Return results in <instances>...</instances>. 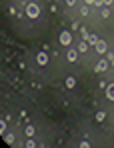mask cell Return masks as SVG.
Wrapping results in <instances>:
<instances>
[{
    "instance_id": "1",
    "label": "cell",
    "mask_w": 114,
    "mask_h": 148,
    "mask_svg": "<svg viewBox=\"0 0 114 148\" xmlns=\"http://www.w3.org/2000/svg\"><path fill=\"white\" fill-rule=\"evenodd\" d=\"M38 14H40V8H38L34 2H30V4L26 6V16H28V18H38Z\"/></svg>"
},
{
    "instance_id": "2",
    "label": "cell",
    "mask_w": 114,
    "mask_h": 148,
    "mask_svg": "<svg viewBox=\"0 0 114 148\" xmlns=\"http://www.w3.org/2000/svg\"><path fill=\"white\" fill-rule=\"evenodd\" d=\"M70 42H72L70 32H60V44H62V46H68Z\"/></svg>"
},
{
    "instance_id": "3",
    "label": "cell",
    "mask_w": 114,
    "mask_h": 148,
    "mask_svg": "<svg viewBox=\"0 0 114 148\" xmlns=\"http://www.w3.org/2000/svg\"><path fill=\"white\" fill-rule=\"evenodd\" d=\"M94 48H96V52H100V54H106V52H108V46H106V42H104V40H98Z\"/></svg>"
},
{
    "instance_id": "4",
    "label": "cell",
    "mask_w": 114,
    "mask_h": 148,
    "mask_svg": "<svg viewBox=\"0 0 114 148\" xmlns=\"http://www.w3.org/2000/svg\"><path fill=\"white\" fill-rule=\"evenodd\" d=\"M84 40H86V42H88L90 46H96V42H98V38H96V34H88V32L84 34Z\"/></svg>"
},
{
    "instance_id": "5",
    "label": "cell",
    "mask_w": 114,
    "mask_h": 148,
    "mask_svg": "<svg viewBox=\"0 0 114 148\" xmlns=\"http://www.w3.org/2000/svg\"><path fill=\"white\" fill-rule=\"evenodd\" d=\"M36 62H38L40 66L48 64V56H46V52H38V56H36Z\"/></svg>"
},
{
    "instance_id": "6",
    "label": "cell",
    "mask_w": 114,
    "mask_h": 148,
    "mask_svg": "<svg viewBox=\"0 0 114 148\" xmlns=\"http://www.w3.org/2000/svg\"><path fill=\"white\" fill-rule=\"evenodd\" d=\"M108 60H100L98 64H96V72H104V70H108Z\"/></svg>"
},
{
    "instance_id": "7",
    "label": "cell",
    "mask_w": 114,
    "mask_h": 148,
    "mask_svg": "<svg viewBox=\"0 0 114 148\" xmlns=\"http://www.w3.org/2000/svg\"><path fill=\"white\" fill-rule=\"evenodd\" d=\"M66 58H68L70 62H76V60H78V52H76V50H68Z\"/></svg>"
},
{
    "instance_id": "8",
    "label": "cell",
    "mask_w": 114,
    "mask_h": 148,
    "mask_svg": "<svg viewBox=\"0 0 114 148\" xmlns=\"http://www.w3.org/2000/svg\"><path fill=\"white\" fill-rule=\"evenodd\" d=\"M106 96H108V100H114V84L106 86Z\"/></svg>"
},
{
    "instance_id": "9",
    "label": "cell",
    "mask_w": 114,
    "mask_h": 148,
    "mask_svg": "<svg viewBox=\"0 0 114 148\" xmlns=\"http://www.w3.org/2000/svg\"><path fill=\"white\" fill-rule=\"evenodd\" d=\"M74 86H76V78L74 76H68L66 78V88H74Z\"/></svg>"
},
{
    "instance_id": "10",
    "label": "cell",
    "mask_w": 114,
    "mask_h": 148,
    "mask_svg": "<svg viewBox=\"0 0 114 148\" xmlns=\"http://www.w3.org/2000/svg\"><path fill=\"white\" fill-rule=\"evenodd\" d=\"M86 50H88V42L84 40V42H80V44H78V52H86Z\"/></svg>"
},
{
    "instance_id": "11",
    "label": "cell",
    "mask_w": 114,
    "mask_h": 148,
    "mask_svg": "<svg viewBox=\"0 0 114 148\" xmlns=\"http://www.w3.org/2000/svg\"><path fill=\"white\" fill-rule=\"evenodd\" d=\"M24 132H26V136L30 138V136L34 134V128H32V126H26V128H24Z\"/></svg>"
},
{
    "instance_id": "12",
    "label": "cell",
    "mask_w": 114,
    "mask_h": 148,
    "mask_svg": "<svg viewBox=\"0 0 114 148\" xmlns=\"http://www.w3.org/2000/svg\"><path fill=\"white\" fill-rule=\"evenodd\" d=\"M104 118H106V112H98V114H96V120H98V122H102Z\"/></svg>"
},
{
    "instance_id": "13",
    "label": "cell",
    "mask_w": 114,
    "mask_h": 148,
    "mask_svg": "<svg viewBox=\"0 0 114 148\" xmlns=\"http://www.w3.org/2000/svg\"><path fill=\"white\" fill-rule=\"evenodd\" d=\"M4 140H6L8 144H12V142H14V134H6V136H4Z\"/></svg>"
},
{
    "instance_id": "14",
    "label": "cell",
    "mask_w": 114,
    "mask_h": 148,
    "mask_svg": "<svg viewBox=\"0 0 114 148\" xmlns=\"http://www.w3.org/2000/svg\"><path fill=\"white\" fill-rule=\"evenodd\" d=\"M80 14H82V16H88V4H86V6H82V8H80Z\"/></svg>"
},
{
    "instance_id": "15",
    "label": "cell",
    "mask_w": 114,
    "mask_h": 148,
    "mask_svg": "<svg viewBox=\"0 0 114 148\" xmlns=\"http://www.w3.org/2000/svg\"><path fill=\"white\" fill-rule=\"evenodd\" d=\"M26 146H28V148H34V146H36V142H34L32 138H28V142H26Z\"/></svg>"
},
{
    "instance_id": "16",
    "label": "cell",
    "mask_w": 114,
    "mask_h": 148,
    "mask_svg": "<svg viewBox=\"0 0 114 148\" xmlns=\"http://www.w3.org/2000/svg\"><path fill=\"white\" fill-rule=\"evenodd\" d=\"M106 60L112 62V60H114V52H106Z\"/></svg>"
},
{
    "instance_id": "17",
    "label": "cell",
    "mask_w": 114,
    "mask_h": 148,
    "mask_svg": "<svg viewBox=\"0 0 114 148\" xmlns=\"http://www.w3.org/2000/svg\"><path fill=\"white\" fill-rule=\"evenodd\" d=\"M102 16H104V18H108V16H110V10H108V8H104V10H102Z\"/></svg>"
},
{
    "instance_id": "18",
    "label": "cell",
    "mask_w": 114,
    "mask_h": 148,
    "mask_svg": "<svg viewBox=\"0 0 114 148\" xmlns=\"http://www.w3.org/2000/svg\"><path fill=\"white\" fill-rule=\"evenodd\" d=\"M90 146V142H86V140H82V142H80V148H88Z\"/></svg>"
},
{
    "instance_id": "19",
    "label": "cell",
    "mask_w": 114,
    "mask_h": 148,
    "mask_svg": "<svg viewBox=\"0 0 114 148\" xmlns=\"http://www.w3.org/2000/svg\"><path fill=\"white\" fill-rule=\"evenodd\" d=\"M104 4V0H94V6H102Z\"/></svg>"
},
{
    "instance_id": "20",
    "label": "cell",
    "mask_w": 114,
    "mask_h": 148,
    "mask_svg": "<svg viewBox=\"0 0 114 148\" xmlns=\"http://www.w3.org/2000/svg\"><path fill=\"white\" fill-rule=\"evenodd\" d=\"M66 4H68V6H74V4H76V0H66Z\"/></svg>"
},
{
    "instance_id": "21",
    "label": "cell",
    "mask_w": 114,
    "mask_h": 148,
    "mask_svg": "<svg viewBox=\"0 0 114 148\" xmlns=\"http://www.w3.org/2000/svg\"><path fill=\"white\" fill-rule=\"evenodd\" d=\"M84 2H86L88 6H90V4H94V0H84Z\"/></svg>"
},
{
    "instance_id": "22",
    "label": "cell",
    "mask_w": 114,
    "mask_h": 148,
    "mask_svg": "<svg viewBox=\"0 0 114 148\" xmlns=\"http://www.w3.org/2000/svg\"><path fill=\"white\" fill-rule=\"evenodd\" d=\"M104 4H108V6H110V4H112V0H104Z\"/></svg>"
},
{
    "instance_id": "23",
    "label": "cell",
    "mask_w": 114,
    "mask_h": 148,
    "mask_svg": "<svg viewBox=\"0 0 114 148\" xmlns=\"http://www.w3.org/2000/svg\"><path fill=\"white\" fill-rule=\"evenodd\" d=\"M110 66H112V68H114V60H112V62H110Z\"/></svg>"
}]
</instances>
